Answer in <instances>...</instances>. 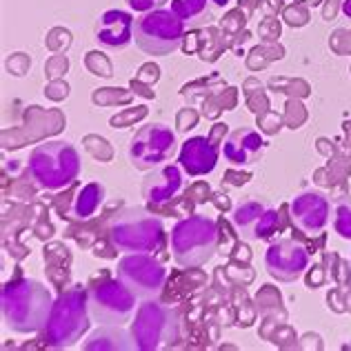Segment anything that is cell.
<instances>
[{"label":"cell","instance_id":"cell-1","mask_svg":"<svg viewBox=\"0 0 351 351\" xmlns=\"http://www.w3.org/2000/svg\"><path fill=\"white\" fill-rule=\"evenodd\" d=\"M53 300L38 280L18 278L3 289V316L14 331L34 334L47 325Z\"/></svg>","mask_w":351,"mask_h":351},{"label":"cell","instance_id":"cell-2","mask_svg":"<svg viewBox=\"0 0 351 351\" xmlns=\"http://www.w3.org/2000/svg\"><path fill=\"white\" fill-rule=\"evenodd\" d=\"M29 173L40 189L58 191L69 187L80 173V156L76 147L64 141H51L38 145L29 154Z\"/></svg>","mask_w":351,"mask_h":351},{"label":"cell","instance_id":"cell-3","mask_svg":"<svg viewBox=\"0 0 351 351\" xmlns=\"http://www.w3.org/2000/svg\"><path fill=\"white\" fill-rule=\"evenodd\" d=\"M109 236H112L114 247L120 249V252L149 254L162 245L165 227L162 220L156 218L152 211L143 207H132L112 220Z\"/></svg>","mask_w":351,"mask_h":351},{"label":"cell","instance_id":"cell-4","mask_svg":"<svg viewBox=\"0 0 351 351\" xmlns=\"http://www.w3.org/2000/svg\"><path fill=\"white\" fill-rule=\"evenodd\" d=\"M218 249V227L207 216H189L171 232L173 261L180 267H202Z\"/></svg>","mask_w":351,"mask_h":351},{"label":"cell","instance_id":"cell-5","mask_svg":"<svg viewBox=\"0 0 351 351\" xmlns=\"http://www.w3.org/2000/svg\"><path fill=\"white\" fill-rule=\"evenodd\" d=\"M89 295L73 287L64 291L60 298L53 302L51 313L45 327V338L51 347H71L76 340L85 334L89 327Z\"/></svg>","mask_w":351,"mask_h":351},{"label":"cell","instance_id":"cell-6","mask_svg":"<svg viewBox=\"0 0 351 351\" xmlns=\"http://www.w3.org/2000/svg\"><path fill=\"white\" fill-rule=\"evenodd\" d=\"M184 25L173 9H152L134 23V40L149 56H167L180 47Z\"/></svg>","mask_w":351,"mask_h":351},{"label":"cell","instance_id":"cell-7","mask_svg":"<svg viewBox=\"0 0 351 351\" xmlns=\"http://www.w3.org/2000/svg\"><path fill=\"white\" fill-rule=\"evenodd\" d=\"M176 152V134L171 132V127L162 123H152L141 127L132 136L127 147L129 162L136 169L147 171L160 167L162 162H167Z\"/></svg>","mask_w":351,"mask_h":351},{"label":"cell","instance_id":"cell-8","mask_svg":"<svg viewBox=\"0 0 351 351\" xmlns=\"http://www.w3.org/2000/svg\"><path fill=\"white\" fill-rule=\"evenodd\" d=\"M89 309L94 313V318L105 325H120L127 322L132 316L136 293L127 287L120 278H105L103 282L91 285L89 291Z\"/></svg>","mask_w":351,"mask_h":351},{"label":"cell","instance_id":"cell-9","mask_svg":"<svg viewBox=\"0 0 351 351\" xmlns=\"http://www.w3.org/2000/svg\"><path fill=\"white\" fill-rule=\"evenodd\" d=\"M118 278L136 295L152 298V295L160 293L165 280H167V271H165V267L158 261H154V258L145 254H132L120 261Z\"/></svg>","mask_w":351,"mask_h":351},{"label":"cell","instance_id":"cell-10","mask_svg":"<svg viewBox=\"0 0 351 351\" xmlns=\"http://www.w3.org/2000/svg\"><path fill=\"white\" fill-rule=\"evenodd\" d=\"M265 267L278 282H293L309 267V252L293 238L274 240L265 254Z\"/></svg>","mask_w":351,"mask_h":351},{"label":"cell","instance_id":"cell-11","mask_svg":"<svg viewBox=\"0 0 351 351\" xmlns=\"http://www.w3.org/2000/svg\"><path fill=\"white\" fill-rule=\"evenodd\" d=\"M176 338V325H171V311L165 309L158 302H145L138 309V316L134 322V338L141 349H158L167 345L169 340Z\"/></svg>","mask_w":351,"mask_h":351},{"label":"cell","instance_id":"cell-12","mask_svg":"<svg viewBox=\"0 0 351 351\" xmlns=\"http://www.w3.org/2000/svg\"><path fill=\"white\" fill-rule=\"evenodd\" d=\"M331 205L327 196L322 191H302L298 193L291 205H289V216L291 223L298 232L307 236H318L329 223Z\"/></svg>","mask_w":351,"mask_h":351},{"label":"cell","instance_id":"cell-13","mask_svg":"<svg viewBox=\"0 0 351 351\" xmlns=\"http://www.w3.org/2000/svg\"><path fill=\"white\" fill-rule=\"evenodd\" d=\"M234 225L240 236L247 240H265L276 234L280 227L278 211L258 200H247L234 209Z\"/></svg>","mask_w":351,"mask_h":351},{"label":"cell","instance_id":"cell-14","mask_svg":"<svg viewBox=\"0 0 351 351\" xmlns=\"http://www.w3.org/2000/svg\"><path fill=\"white\" fill-rule=\"evenodd\" d=\"M134 16L123 9H109V12L100 14L94 29L98 45L109 51L125 49L134 40Z\"/></svg>","mask_w":351,"mask_h":351},{"label":"cell","instance_id":"cell-15","mask_svg":"<svg viewBox=\"0 0 351 351\" xmlns=\"http://www.w3.org/2000/svg\"><path fill=\"white\" fill-rule=\"evenodd\" d=\"M265 147H267V143L263 141V136L258 134L256 129L243 127V129H236V132L229 134L223 141V147H220V149H223V156L227 162L243 167V165H252L261 158Z\"/></svg>","mask_w":351,"mask_h":351},{"label":"cell","instance_id":"cell-16","mask_svg":"<svg viewBox=\"0 0 351 351\" xmlns=\"http://www.w3.org/2000/svg\"><path fill=\"white\" fill-rule=\"evenodd\" d=\"M182 189V173L176 165H160L143 180V196L152 205H165Z\"/></svg>","mask_w":351,"mask_h":351},{"label":"cell","instance_id":"cell-17","mask_svg":"<svg viewBox=\"0 0 351 351\" xmlns=\"http://www.w3.org/2000/svg\"><path fill=\"white\" fill-rule=\"evenodd\" d=\"M178 162L189 176H207L216 169L218 149L209 143V138L191 136L180 147Z\"/></svg>","mask_w":351,"mask_h":351},{"label":"cell","instance_id":"cell-18","mask_svg":"<svg viewBox=\"0 0 351 351\" xmlns=\"http://www.w3.org/2000/svg\"><path fill=\"white\" fill-rule=\"evenodd\" d=\"M105 200V187L100 182H89L85 184L78 196L73 198L71 209H69V218L73 220H87L98 211V207L103 205Z\"/></svg>","mask_w":351,"mask_h":351},{"label":"cell","instance_id":"cell-19","mask_svg":"<svg viewBox=\"0 0 351 351\" xmlns=\"http://www.w3.org/2000/svg\"><path fill=\"white\" fill-rule=\"evenodd\" d=\"M207 3L209 0H173L171 9L184 25H196L209 16Z\"/></svg>","mask_w":351,"mask_h":351},{"label":"cell","instance_id":"cell-20","mask_svg":"<svg viewBox=\"0 0 351 351\" xmlns=\"http://www.w3.org/2000/svg\"><path fill=\"white\" fill-rule=\"evenodd\" d=\"M334 229L340 238L351 240V196L338 198L334 207Z\"/></svg>","mask_w":351,"mask_h":351},{"label":"cell","instance_id":"cell-21","mask_svg":"<svg viewBox=\"0 0 351 351\" xmlns=\"http://www.w3.org/2000/svg\"><path fill=\"white\" fill-rule=\"evenodd\" d=\"M162 3L167 0H127V5L134 9V12H152V9H158Z\"/></svg>","mask_w":351,"mask_h":351},{"label":"cell","instance_id":"cell-22","mask_svg":"<svg viewBox=\"0 0 351 351\" xmlns=\"http://www.w3.org/2000/svg\"><path fill=\"white\" fill-rule=\"evenodd\" d=\"M209 3H214L216 7H229V5H234L236 0H209Z\"/></svg>","mask_w":351,"mask_h":351},{"label":"cell","instance_id":"cell-23","mask_svg":"<svg viewBox=\"0 0 351 351\" xmlns=\"http://www.w3.org/2000/svg\"><path fill=\"white\" fill-rule=\"evenodd\" d=\"M343 14L347 18H351V0H345V3H343Z\"/></svg>","mask_w":351,"mask_h":351}]
</instances>
